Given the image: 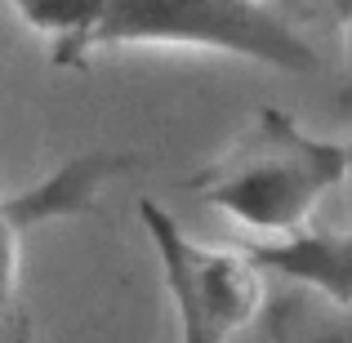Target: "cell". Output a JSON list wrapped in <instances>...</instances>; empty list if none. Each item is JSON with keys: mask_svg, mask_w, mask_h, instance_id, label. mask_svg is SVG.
<instances>
[{"mask_svg": "<svg viewBox=\"0 0 352 343\" xmlns=\"http://www.w3.org/2000/svg\"><path fill=\"white\" fill-rule=\"evenodd\" d=\"M344 179L348 143L312 138L294 125V116L263 107L254 129L228 156L192 174L188 188L254 232H294Z\"/></svg>", "mask_w": 352, "mask_h": 343, "instance_id": "cell-1", "label": "cell"}, {"mask_svg": "<svg viewBox=\"0 0 352 343\" xmlns=\"http://www.w3.org/2000/svg\"><path fill=\"white\" fill-rule=\"evenodd\" d=\"M112 45H192L276 71H321V54L263 0H103L89 58Z\"/></svg>", "mask_w": 352, "mask_h": 343, "instance_id": "cell-2", "label": "cell"}, {"mask_svg": "<svg viewBox=\"0 0 352 343\" xmlns=\"http://www.w3.org/2000/svg\"><path fill=\"white\" fill-rule=\"evenodd\" d=\"M138 223L152 236L165 285L179 303L183 343H228L258 312L263 281L241 250H210L192 241L152 197L138 201Z\"/></svg>", "mask_w": 352, "mask_h": 343, "instance_id": "cell-3", "label": "cell"}, {"mask_svg": "<svg viewBox=\"0 0 352 343\" xmlns=\"http://www.w3.org/2000/svg\"><path fill=\"white\" fill-rule=\"evenodd\" d=\"M134 156L120 152H85L41 179L18 197H0V343H32V317L23 299V258L18 245L36 223L98 214V192L112 179L134 170Z\"/></svg>", "mask_w": 352, "mask_h": 343, "instance_id": "cell-4", "label": "cell"}, {"mask_svg": "<svg viewBox=\"0 0 352 343\" xmlns=\"http://www.w3.org/2000/svg\"><path fill=\"white\" fill-rule=\"evenodd\" d=\"M241 254L254 267H272V272L290 276V281L321 290L339 312L352 299V236L348 232L294 228V232H281V241H272V245H245Z\"/></svg>", "mask_w": 352, "mask_h": 343, "instance_id": "cell-5", "label": "cell"}, {"mask_svg": "<svg viewBox=\"0 0 352 343\" xmlns=\"http://www.w3.org/2000/svg\"><path fill=\"white\" fill-rule=\"evenodd\" d=\"M32 32L50 36L58 67H85L89 63V32H94L103 0H5Z\"/></svg>", "mask_w": 352, "mask_h": 343, "instance_id": "cell-6", "label": "cell"}, {"mask_svg": "<svg viewBox=\"0 0 352 343\" xmlns=\"http://www.w3.org/2000/svg\"><path fill=\"white\" fill-rule=\"evenodd\" d=\"M276 339L281 343H348V326L344 321H299V308H290V317L276 321Z\"/></svg>", "mask_w": 352, "mask_h": 343, "instance_id": "cell-7", "label": "cell"}]
</instances>
